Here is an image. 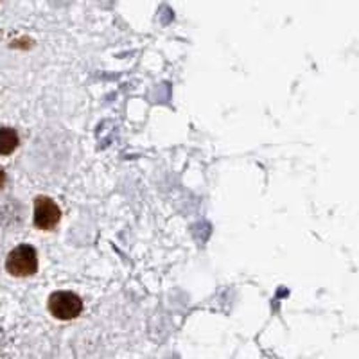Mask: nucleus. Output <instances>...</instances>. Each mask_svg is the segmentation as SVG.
<instances>
[{
    "instance_id": "obj_1",
    "label": "nucleus",
    "mask_w": 359,
    "mask_h": 359,
    "mask_svg": "<svg viewBox=\"0 0 359 359\" xmlns=\"http://www.w3.org/2000/svg\"><path fill=\"white\" fill-rule=\"evenodd\" d=\"M6 268L15 277H31L38 270V255L36 250L29 245H20L8 255Z\"/></svg>"
},
{
    "instance_id": "obj_2",
    "label": "nucleus",
    "mask_w": 359,
    "mask_h": 359,
    "mask_svg": "<svg viewBox=\"0 0 359 359\" xmlns=\"http://www.w3.org/2000/svg\"><path fill=\"white\" fill-rule=\"evenodd\" d=\"M49 311L58 320H72L83 311V302L72 291H56L49 298Z\"/></svg>"
},
{
    "instance_id": "obj_3",
    "label": "nucleus",
    "mask_w": 359,
    "mask_h": 359,
    "mask_svg": "<svg viewBox=\"0 0 359 359\" xmlns=\"http://www.w3.org/2000/svg\"><path fill=\"white\" fill-rule=\"evenodd\" d=\"M59 217H61V211L51 198H45V196L36 198V201H34V224L38 229H54L59 223Z\"/></svg>"
},
{
    "instance_id": "obj_4",
    "label": "nucleus",
    "mask_w": 359,
    "mask_h": 359,
    "mask_svg": "<svg viewBox=\"0 0 359 359\" xmlns=\"http://www.w3.org/2000/svg\"><path fill=\"white\" fill-rule=\"evenodd\" d=\"M18 148V135L13 128H0V155H11Z\"/></svg>"
},
{
    "instance_id": "obj_5",
    "label": "nucleus",
    "mask_w": 359,
    "mask_h": 359,
    "mask_svg": "<svg viewBox=\"0 0 359 359\" xmlns=\"http://www.w3.org/2000/svg\"><path fill=\"white\" fill-rule=\"evenodd\" d=\"M4 183H6V173L4 169H0V189L4 187Z\"/></svg>"
}]
</instances>
